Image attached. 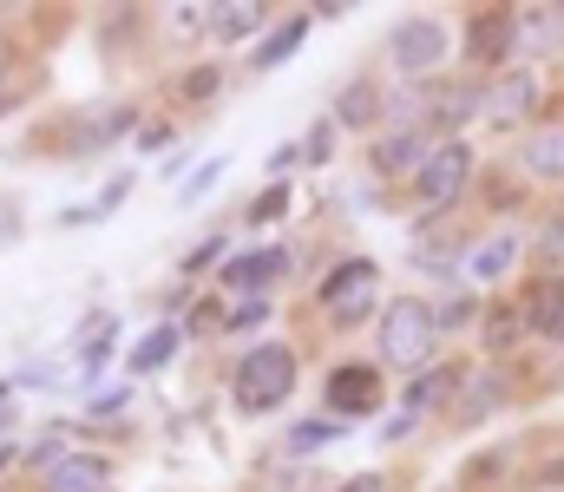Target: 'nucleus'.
<instances>
[{
    "label": "nucleus",
    "mask_w": 564,
    "mask_h": 492,
    "mask_svg": "<svg viewBox=\"0 0 564 492\" xmlns=\"http://www.w3.org/2000/svg\"><path fill=\"white\" fill-rule=\"evenodd\" d=\"M440 341H446V335H440V316H433V296L401 289V296H388V303H381L375 361H381V368H394L401 381H408V374H421V368H433V361L446 354Z\"/></svg>",
    "instance_id": "obj_1"
},
{
    "label": "nucleus",
    "mask_w": 564,
    "mask_h": 492,
    "mask_svg": "<svg viewBox=\"0 0 564 492\" xmlns=\"http://www.w3.org/2000/svg\"><path fill=\"white\" fill-rule=\"evenodd\" d=\"M545 99H552V79L539 66H525V59L506 66V73H486L479 79V119H473V132L519 139V132H532L545 119Z\"/></svg>",
    "instance_id": "obj_2"
},
{
    "label": "nucleus",
    "mask_w": 564,
    "mask_h": 492,
    "mask_svg": "<svg viewBox=\"0 0 564 492\" xmlns=\"http://www.w3.org/2000/svg\"><path fill=\"white\" fill-rule=\"evenodd\" d=\"M473 177H479V152H473V139H440L433 158L408 177V204H414L421 217H459L466 197H473Z\"/></svg>",
    "instance_id": "obj_3"
},
{
    "label": "nucleus",
    "mask_w": 564,
    "mask_h": 492,
    "mask_svg": "<svg viewBox=\"0 0 564 492\" xmlns=\"http://www.w3.org/2000/svg\"><path fill=\"white\" fill-rule=\"evenodd\" d=\"M525 243H532V230H519V223H479L466 237V250H459L453 283H466L473 296H499L525 270Z\"/></svg>",
    "instance_id": "obj_4"
},
{
    "label": "nucleus",
    "mask_w": 564,
    "mask_h": 492,
    "mask_svg": "<svg viewBox=\"0 0 564 492\" xmlns=\"http://www.w3.org/2000/svg\"><path fill=\"white\" fill-rule=\"evenodd\" d=\"M289 394H295V348H289V341H257V348H243V361H237V374H230L237 414H276V407H289Z\"/></svg>",
    "instance_id": "obj_5"
},
{
    "label": "nucleus",
    "mask_w": 564,
    "mask_h": 492,
    "mask_svg": "<svg viewBox=\"0 0 564 492\" xmlns=\"http://www.w3.org/2000/svg\"><path fill=\"white\" fill-rule=\"evenodd\" d=\"M375 303H381V263L375 256H341L322 270L315 283V309L328 328H361L375 322Z\"/></svg>",
    "instance_id": "obj_6"
},
{
    "label": "nucleus",
    "mask_w": 564,
    "mask_h": 492,
    "mask_svg": "<svg viewBox=\"0 0 564 492\" xmlns=\"http://www.w3.org/2000/svg\"><path fill=\"white\" fill-rule=\"evenodd\" d=\"M453 46H459V33H453L446 13H401V20L388 26V66H394L408 86H414V79H433V73H446Z\"/></svg>",
    "instance_id": "obj_7"
},
{
    "label": "nucleus",
    "mask_w": 564,
    "mask_h": 492,
    "mask_svg": "<svg viewBox=\"0 0 564 492\" xmlns=\"http://www.w3.org/2000/svg\"><path fill=\"white\" fill-rule=\"evenodd\" d=\"M459 53L466 66L486 79V73H506L519 66V7L512 0H479L459 13Z\"/></svg>",
    "instance_id": "obj_8"
},
{
    "label": "nucleus",
    "mask_w": 564,
    "mask_h": 492,
    "mask_svg": "<svg viewBox=\"0 0 564 492\" xmlns=\"http://www.w3.org/2000/svg\"><path fill=\"white\" fill-rule=\"evenodd\" d=\"M394 394H388V368L381 361H335L328 374H322V414H335V420H375L381 407H388Z\"/></svg>",
    "instance_id": "obj_9"
},
{
    "label": "nucleus",
    "mask_w": 564,
    "mask_h": 492,
    "mask_svg": "<svg viewBox=\"0 0 564 492\" xmlns=\"http://www.w3.org/2000/svg\"><path fill=\"white\" fill-rule=\"evenodd\" d=\"M519 381H525V361H512V368L473 361V374H466V387H459V401H453L446 427H453V434H473V427H486L499 407H512V401H519Z\"/></svg>",
    "instance_id": "obj_10"
},
{
    "label": "nucleus",
    "mask_w": 564,
    "mask_h": 492,
    "mask_svg": "<svg viewBox=\"0 0 564 492\" xmlns=\"http://www.w3.org/2000/svg\"><path fill=\"white\" fill-rule=\"evenodd\" d=\"M466 374H473V354H440L433 368L408 374V381L394 387V407L414 414V420H446L453 401H459V387H466Z\"/></svg>",
    "instance_id": "obj_11"
},
{
    "label": "nucleus",
    "mask_w": 564,
    "mask_h": 492,
    "mask_svg": "<svg viewBox=\"0 0 564 492\" xmlns=\"http://www.w3.org/2000/svg\"><path fill=\"white\" fill-rule=\"evenodd\" d=\"M532 354V335H525V316L512 303V289L486 296L479 303V322H473V361H492V368H512Z\"/></svg>",
    "instance_id": "obj_12"
},
{
    "label": "nucleus",
    "mask_w": 564,
    "mask_h": 492,
    "mask_svg": "<svg viewBox=\"0 0 564 492\" xmlns=\"http://www.w3.org/2000/svg\"><path fill=\"white\" fill-rule=\"evenodd\" d=\"M512 303H519V316H525L532 348L564 354V276H525V283L512 289Z\"/></svg>",
    "instance_id": "obj_13"
},
{
    "label": "nucleus",
    "mask_w": 564,
    "mask_h": 492,
    "mask_svg": "<svg viewBox=\"0 0 564 492\" xmlns=\"http://www.w3.org/2000/svg\"><path fill=\"white\" fill-rule=\"evenodd\" d=\"M433 145H440V139L421 132V125H381V132L368 139V171L388 177V184H408V177L433 158Z\"/></svg>",
    "instance_id": "obj_14"
},
{
    "label": "nucleus",
    "mask_w": 564,
    "mask_h": 492,
    "mask_svg": "<svg viewBox=\"0 0 564 492\" xmlns=\"http://www.w3.org/2000/svg\"><path fill=\"white\" fill-rule=\"evenodd\" d=\"M506 164H512L532 190H564V119L558 125H532V132H519L512 152H506Z\"/></svg>",
    "instance_id": "obj_15"
},
{
    "label": "nucleus",
    "mask_w": 564,
    "mask_h": 492,
    "mask_svg": "<svg viewBox=\"0 0 564 492\" xmlns=\"http://www.w3.org/2000/svg\"><path fill=\"white\" fill-rule=\"evenodd\" d=\"M282 270H289V250L282 243H263V250H243V256H230V263H217V296H270L282 283Z\"/></svg>",
    "instance_id": "obj_16"
},
{
    "label": "nucleus",
    "mask_w": 564,
    "mask_h": 492,
    "mask_svg": "<svg viewBox=\"0 0 564 492\" xmlns=\"http://www.w3.org/2000/svg\"><path fill=\"white\" fill-rule=\"evenodd\" d=\"M473 197H479V223H519L525 210H532V184L512 171V164H479V177H473Z\"/></svg>",
    "instance_id": "obj_17"
},
{
    "label": "nucleus",
    "mask_w": 564,
    "mask_h": 492,
    "mask_svg": "<svg viewBox=\"0 0 564 492\" xmlns=\"http://www.w3.org/2000/svg\"><path fill=\"white\" fill-rule=\"evenodd\" d=\"M519 59L539 66V73L564 59V0H532V7H519Z\"/></svg>",
    "instance_id": "obj_18"
},
{
    "label": "nucleus",
    "mask_w": 564,
    "mask_h": 492,
    "mask_svg": "<svg viewBox=\"0 0 564 492\" xmlns=\"http://www.w3.org/2000/svg\"><path fill=\"white\" fill-rule=\"evenodd\" d=\"M519 486L525 492H564V427H532L519 434Z\"/></svg>",
    "instance_id": "obj_19"
},
{
    "label": "nucleus",
    "mask_w": 564,
    "mask_h": 492,
    "mask_svg": "<svg viewBox=\"0 0 564 492\" xmlns=\"http://www.w3.org/2000/svg\"><path fill=\"white\" fill-rule=\"evenodd\" d=\"M466 237H473V230H453V217H421V223H414V243H408V263H414L421 276H446V283H453Z\"/></svg>",
    "instance_id": "obj_20"
},
{
    "label": "nucleus",
    "mask_w": 564,
    "mask_h": 492,
    "mask_svg": "<svg viewBox=\"0 0 564 492\" xmlns=\"http://www.w3.org/2000/svg\"><path fill=\"white\" fill-rule=\"evenodd\" d=\"M328 119H335L341 132H368V139H375V132L388 125V86H381V79H368V73H361V79H348V86L335 92Z\"/></svg>",
    "instance_id": "obj_21"
},
{
    "label": "nucleus",
    "mask_w": 564,
    "mask_h": 492,
    "mask_svg": "<svg viewBox=\"0 0 564 492\" xmlns=\"http://www.w3.org/2000/svg\"><path fill=\"white\" fill-rule=\"evenodd\" d=\"M525 276H564V204L539 210L532 243H525Z\"/></svg>",
    "instance_id": "obj_22"
},
{
    "label": "nucleus",
    "mask_w": 564,
    "mask_h": 492,
    "mask_svg": "<svg viewBox=\"0 0 564 492\" xmlns=\"http://www.w3.org/2000/svg\"><path fill=\"white\" fill-rule=\"evenodd\" d=\"M308 26H315V13H282L276 26L250 46V66H257V73H270V66H282V59H295V46L308 40Z\"/></svg>",
    "instance_id": "obj_23"
},
{
    "label": "nucleus",
    "mask_w": 564,
    "mask_h": 492,
    "mask_svg": "<svg viewBox=\"0 0 564 492\" xmlns=\"http://www.w3.org/2000/svg\"><path fill=\"white\" fill-rule=\"evenodd\" d=\"M46 492H112V460H99V453H66V460L46 473Z\"/></svg>",
    "instance_id": "obj_24"
},
{
    "label": "nucleus",
    "mask_w": 564,
    "mask_h": 492,
    "mask_svg": "<svg viewBox=\"0 0 564 492\" xmlns=\"http://www.w3.org/2000/svg\"><path fill=\"white\" fill-rule=\"evenodd\" d=\"M270 20V7H257V0H217L210 7V33L224 40V46H243V40H257V26Z\"/></svg>",
    "instance_id": "obj_25"
},
{
    "label": "nucleus",
    "mask_w": 564,
    "mask_h": 492,
    "mask_svg": "<svg viewBox=\"0 0 564 492\" xmlns=\"http://www.w3.org/2000/svg\"><path fill=\"white\" fill-rule=\"evenodd\" d=\"M177 348H184V328L177 322H158V328H144L139 341H132V374H158V368H171L177 361Z\"/></svg>",
    "instance_id": "obj_26"
},
{
    "label": "nucleus",
    "mask_w": 564,
    "mask_h": 492,
    "mask_svg": "<svg viewBox=\"0 0 564 492\" xmlns=\"http://www.w3.org/2000/svg\"><path fill=\"white\" fill-rule=\"evenodd\" d=\"M348 434V420H335V414H308V420H295L289 434H282V453H295V460H308V453H322V447H335Z\"/></svg>",
    "instance_id": "obj_27"
},
{
    "label": "nucleus",
    "mask_w": 564,
    "mask_h": 492,
    "mask_svg": "<svg viewBox=\"0 0 564 492\" xmlns=\"http://www.w3.org/2000/svg\"><path fill=\"white\" fill-rule=\"evenodd\" d=\"M112 341H119V316H112V309H99V316H86V322H79V335H73V354H79L86 368H99V361L112 354Z\"/></svg>",
    "instance_id": "obj_28"
},
{
    "label": "nucleus",
    "mask_w": 564,
    "mask_h": 492,
    "mask_svg": "<svg viewBox=\"0 0 564 492\" xmlns=\"http://www.w3.org/2000/svg\"><path fill=\"white\" fill-rule=\"evenodd\" d=\"M224 171H230V158H224V152H217V158H204V164H197V171H191V177L177 184V210H197V204H204V197H210V190L224 184Z\"/></svg>",
    "instance_id": "obj_29"
},
{
    "label": "nucleus",
    "mask_w": 564,
    "mask_h": 492,
    "mask_svg": "<svg viewBox=\"0 0 564 492\" xmlns=\"http://www.w3.org/2000/svg\"><path fill=\"white\" fill-rule=\"evenodd\" d=\"M177 92H184L191 106H204V99H217V92H224V66H191V73L177 79Z\"/></svg>",
    "instance_id": "obj_30"
},
{
    "label": "nucleus",
    "mask_w": 564,
    "mask_h": 492,
    "mask_svg": "<svg viewBox=\"0 0 564 492\" xmlns=\"http://www.w3.org/2000/svg\"><path fill=\"white\" fill-rule=\"evenodd\" d=\"M335 132H341L335 119H315V125H308V139H302V164H328V158H335V145H341Z\"/></svg>",
    "instance_id": "obj_31"
},
{
    "label": "nucleus",
    "mask_w": 564,
    "mask_h": 492,
    "mask_svg": "<svg viewBox=\"0 0 564 492\" xmlns=\"http://www.w3.org/2000/svg\"><path fill=\"white\" fill-rule=\"evenodd\" d=\"M276 217H289V184H270V190L250 197V230H263V223H276Z\"/></svg>",
    "instance_id": "obj_32"
},
{
    "label": "nucleus",
    "mask_w": 564,
    "mask_h": 492,
    "mask_svg": "<svg viewBox=\"0 0 564 492\" xmlns=\"http://www.w3.org/2000/svg\"><path fill=\"white\" fill-rule=\"evenodd\" d=\"M270 316H276V303H270V296H250V303L224 309V328H263Z\"/></svg>",
    "instance_id": "obj_33"
},
{
    "label": "nucleus",
    "mask_w": 564,
    "mask_h": 492,
    "mask_svg": "<svg viewBox=\"0 0 564 492\" xmlns=\"http://www.w3.org/2000/svg\"><path fill=\"white\" fill-rule=\"evenodd\" d=\"M132 184H139V177H132V171H119V177H112V184L99 190V204H93V217H106V210H119V204L132 197Z\"/></svg>",
    "instance_id": "obj_34"
},
{
    "label": "nucleus",
    "mask_w": 564,
    "mask_h": 492,
    "mask_svg": "<svg viewBox=\"0 0 564 492\" xmlns=\"http://www.w3.org/2000/svg\"><path fill=\"white\" fill-rule=\"evenodd\" d=\"M126 407H132V387H119V381L93 394V414H99V420H106V414H126Z\"/></svg>",
    "instance_id": "obj_35"
},
{
    "label": "nucleus",
    "mask_w": 564,
    "mask_h": 492,
    "mask_svg": "<svg viewBox=\"0 0 564 492\" xmlns=\"http://www.w3.org/2000/svg\"><path fill=\"white\" fill-rule=\"evenodd\" d=\"M132 139H139V152H164V145H171V139H177V132H171V125H164V119H144L139 132H132Z\"/></svg>",
    "instance_id": "obj_36"
},
{
    "label": "nucleus",
    "mask_w": 564,
    "mask_h": 492,
    "mask_svg": "<svg viewBox=\"0 0 564 492\" xmlns=\"http://www.w3.org/2000/svg\"><path fill=\"white\" fill-rule=\"evenodd\" d=\"M335 492H401V480L394 473H355V480H341Z\"/></svg>",
    "instance_id": "obj_37"
},
{
    "label": "nucleus",
    "mask_w": 564,
    "mask_h": 492,
    "mask_svg": "<svg viewBox=\"0 0 564 492\" xmlns=\"http://www.w3.org/2000/svg\"><path fill=\"white\" fill-rule=\"evenodd\" d=\"M217 256H224V237H210V243H197V250L184 256V270H210Z\"/></svg>",
    "instance_id": "obj_38"
},
{
    "label": "nucleus",
    "mask_w": 564,
    "mask_h": 492,
    "mask_svg": "<svg viewBox=\"0 0 564 492\" xmlns=\"http://www.w3.org/2000/svg\"><path fill=\"white\" fill-rule=\"evenodd\" d=\"M7 420H13V407H0V434H7Z\"/></svg>",
    "instance_id": "obj_39"
},
{
    "label": "nucleus",
    "mask_w": 564,
    "mask_h": 492,
    "mask_svg": "<svg viewBox=\"0 0 564 492\" xmlns=\"http://www.w3.org/2000/svg\"><path fill=\"white\" fill-rule=\"evenodd\" d=\"M7 460H13V453H7V447H0V467H7Z\"/></svg>",
    "instance_id": "obj_40"
},
{
    "label": "nucleus",
    "mask_w": 564,
    "mask_h": 492,
    "mask_svg": "<svg viewBox=\"0 0 564 492\" xmlns=\"http://www.w3.org/2000/svg\"><path fill=\"white\" fill-rule=\"evenodd\" d=\"M0 407H7V381H0Z\"/></svg>",
    "instance_id": "obj_41"
}]
</instances>
